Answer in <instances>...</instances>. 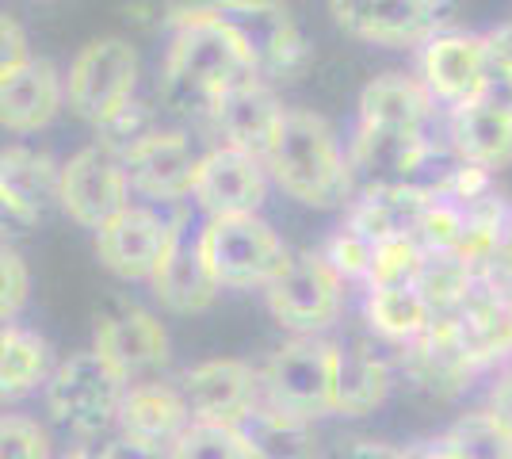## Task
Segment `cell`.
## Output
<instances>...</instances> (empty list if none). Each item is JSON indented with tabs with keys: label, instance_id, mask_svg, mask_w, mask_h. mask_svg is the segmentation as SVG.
Masks as SVG:
<instances>
[{
	"label": "cell",
	"instance_id": "cell-7",
	"mask_svg": "<svg viewBox=\"0 0 512 459\" xmlns=\"http://www.w3.org/2000/svg\"><path fill=\"white\" fill-rule=\"evenodd\" d=\"M184 203H127L96 230V257L115 280L150 284L184 222Z\"/></svg>",
	"mask_w": 512,
	"mask_h": 459
},
{
	"label": "cell",
	"instance_id": "cell-8",
	"mask_svg": "<svg viewBox=\"0 0 512 459\" xmlns=\"http://www.w3.org/2000/svg\"><path fill=\"white\" fill-rule=\"evenodd\" d=\"M344 280L321 249L291 253L287 268L264 287V306L287 333H325L344 310Z\"/></svg>",
	"mask_w": 512,
	"mask_h": 459
},
{
	"label": "cell",
	"instance_id": "cell-28",
	"mask_svg": "<svg viewBox=\"0 0 512 459\" xmlns=\"http://www.w3.org/2000/svg\"><path fill=\"white\" fill-rule=\"evenodd\" d=\"M54 372L50 345L35 329L4 322L0 333V394L4 402H20L31 391L46 387V379Z\"/></svg>",
	"mask_w": 512,
	"mask_h": 459
},
{
	"label": "cell",
	"instance_id": "cell-18",
	"mask_svg": "<svg viewBox=\"0 0 512 459\" xmlns=\"http://www.w3.org/2000/svg\"><path fill=\"white\" fill-rule=\"evenodd\" d=\"M180 391L195 417H218L241 425L264 402V379L260 368L237 356H214L180 372Z\"/></svg>",
	"mask_w": 512,
	"mask_h": 459
},
{
	"label": "cell",
	"instance_id": "cell-4",
	"mask_svg": "<svg viewBox=\"0 0 512 459\" xmlns=\"http://www.w3.org/2000/svg\"><path fill=\"white\" fill-rule=\"evenodd\" d=\"M195 238L222 291H264L295 253L260 215L207 219Z\"/></svg>",
	"mask_w": 512,
	"mask_h": 459
},
{
	"label": "cell",
	"instance_id": "cell-29",
	"mask_svg": "<svg viewBox=\"0 0 512 459\" xmlns=\"http://www.w3.org/2000/svg\"><path fill=\"white\" fill-rule=\"evenodd\" d=\"M249 429V437L256 444V456H268V459H310L318 456L321 440L318 429L310 417H299L283 406H272L268 398L256 406L253 414L241 421Z\"/></svg>",
	"mask_w": 512,
	"mask_h": 459
},
{
	"label": "cell",
	"instance_id": "cell-40",
	"mask_svg": "<svg viewBox=\"0 0 512 459\" xmlns=\"http://www.w3.org/2000/svg\"><path fill=\"white\" fill-rule=\"evenodd\" d=\"M486 46H490V69H512V23L486 31Z\"/></svg>",
	"mask_w": 512,
	"mask_h": 459
},
{
	"label": "cell",
	"instance_id": "cell-30",
	"mask_svg": "<svg viewBox=\"0 0 512 459\" xmlns=\"http://www.w3.org/2000/svg\"><path fill=\"white\" fill-rule=\"evenodd\" d=\"M421 456H448V459H512V433L493 417L490 406L467 410L451 421L436 440H428Z\"/></svg>",
	"mask_w": 512,
	"mask_h": 459
},
{
	"label": "cell",
	"instance_id": "cell-42",
	"mask_svg": "<svg viewBox=\"0 0 512 459\" xmlns=\"http://www.w3.org/2000/svg\"><path fill=\"white\" fill-rule=\"evenodd\" d=\"M341 452L344 456H409V448H386V440H371V437L344 440Z\"/></svg>",
	"mask_w": 512,
	"mask_h": 459
},
{
	"label": "cell",
	"instance_id": "cell-2",
	"mask_svg": "<svg viewBox=\"0 0 512 459\" xmlns=\"http://www.w3.org/2000/svg\"><path fill=\"white\" fill-rule=\"evenodd\" d=\"M245 77H260L241 46L234 27L214 12L188 16L169 27L165 66H161V96L165 104L184 115L207 119L211 104Z\"/></svg>",
	"mask_w": 512,
	"mask_h": 459
},
{
	"label": "cell",
	"instance_id": "cell-20",
	"mask_svg": "<svg viewBox=\"0 0 512 459\" xmlns=\"http://www.w3.org/2000/svg\"><path fill=\"white\" fill-rule=\"evenodd\" d=\"M62 108H69L65 77L46 58H31L23 69L0 77V123H4V131L39 134L62 115Z\"/></svg>",
	"mask_w": 512,
	"mask_h": 459
},
{
	"label": "cell",
	"instance_id": "cell-5",
	"mask_svg": "<svg viewBox=\"0 0 512 459\" xmlns=\"http://www.w3.org/2000/svg\"><path fill=\"white\" fill-rule=\"evenodd\" d=\"M264 398L291 414L321 421L337 414V341L325 333H291L260 364Z\"/></svg>",
	"mask_w": 512,
	"mask_h": 459
},
{
	"label": "cell",
	"instance_id": "cell-26",
	"mask_svg": "<svg viewBox=\"0 0 512 459\" xmlns=\"http://www.w3.org/2000/svg\"><path fill=\"white\" fill-rule=\"evenodd\" d=\"M444 108L421 73H383L367 81L360 92V123H383V127H409V131H432L436 111Z\"/></svg>",
	"mask_w": 512,
	"mask_h": 459
},
{
	"label": "cell",
	"instance_id": "cell-24",
	"mask_svg": "<svg viewBox=\"0 0 512 459\" xmlns=\"http://www.w3.org/2000/svg\"><path fill=\"white\" fill-rule=\"evenodd\" d=\"M398 387L394 360L363 341H337V417H371Z\"/></svg>",
	"mask_w": 512,
	"mask_h": 459
},
{
	"label": "cell",
	"instance_id": "cell-31",
	"mask_svg": "<svg viewBox=\"0 0 512 459\" xmlns=\"http://www.w3.org/2000/svg\"><path fill=\"white\" fill-rule=\"evenodd\" d=\"M176 459H260L245 425L218 421V417H192L180 440L172 444Z\"/></svg>",
	"mask_w": 512,
	"mask_h": 459
},
{
	"label": "cell",
	"instance_id": "cell-37",
	"mask_svg": "<svg viewBox=\"0 0 512 459\" xmlns=\"http://www.w3.org/2000/svg\"><path fill=\"white\" fill-rule=\"evenodd\" d=\"M31 62V46H27V35L16 16H4L0 20V77L16 73Z\"/></svg>",
	"mask_w": 512,
	"mask_h": 459
},
{
	"label": "cell",
	"instance_id": "cell-38",
	"mask_svg": "<svg viewBox=\"0 0 512 459\" xmlns=\"http://www.w3.org/2000/svg\"><path fill=\"white\" fill-rule=\"evenodd\" d=\"M142 8L157 16L161 27H176L180 20H188V16H203V12H214L218 8V0H142Z\"/></svg>",
	"mask_w": 512,
	"mask_h": 459
},
{
	"label": "cell",
	"instance_id": "cell-19",
	"mask_svg": "<svg viewBox=\"0 0 512 459\" xmlns=\"http://www.w3.org/2000/svg\"><path fill=\"white\" fill-rule=\"evenodd\" d=\"M192 406L180 391V383H165V375L127 383L119 402V425L115 433L146 444L153 456H172V444L192 421Z\"/></svg>",
	"mask_w": 512,
	"mask_h": 459
},
{
	"label": "cell",
	"instance_id": "cell-27",
	"mask_svg": "<svg viewBox=\"0 0 512 459\" xmlns=\"http://www.w3.org/2000/svg\"><path fill=\"white\" fill-rule=\"evenodd\" d=\"M363 318L371 333L390 345L402 349L409 341L425 337L432 322H436V306L428 303V295L417 284H386V287H367L363 299Z\"/></svg>",
	"mask_w": 512,
	"mask_h": 459
},
{
	"label": "cell",
	"instance_id": "cell-15",
	"mask_svg": "<svg viewBox=\"0 0 512 459\" xmlns=\"http://www.w3.org/2000/svg\"><path fill=\"white\" fill-rule=\"evenodd\" d=\"M199 157L203 153H195L188 134L165 131V127H153L150 134H142L134 146L123 150L134 196L150 199V203H184V199H192Z\"/></svg>",
	"mask_w": 512,
	"mask_h": 459
},
{
	"label": "cell",
	"instance_id": "cell-14",
	"mask_svg": "<svg viewBox=\"0 0 512 459\" xmlns=\"http://www.w3.org/2000/svg\"><path fill=\"white\" fill-rule=\"evenodd\" d=\"M436 326L474 372L512 364V306L490 287L478 284L459 306L436 314Z\"/></svg>",
	"mask_w": 512,
	"mask_h": 459
},
{
	"label": "cell",
	"instance_id": "cell-32",
	"mask_svg": "<svg viewBox=\"0 0 512 459\" xmlns=\"http://www.w3.org/2000/svg\"><path fill=\"white\" fill-rule=\"evenodd\" d=\"M417 287L428 295V303L436 306V314H444V310L463 303L478 287V268L455 249H428Z\"/></svg>",
	"mask_w": 512,
	"mask_h": 459
},
{
	"label": "cell",
	"instance_id": "cell-3",
	"mask_svg": "<svg viewBox=\"0 0 512 459\" xmlns=\"http://www.w3.org/2000/svg\"><path fill=\"white\" fill-rule=\"evenodd\" d=\"M123 391H127V379L115 372L100 352L88 349L54 364L43 387V406L46 417L69 437L96 444L119 425Z\"/></svg>",
	"mask_w": 512,
	"mask_h": 459
},
{
	"label": "cell",
	"instance_id": "cell-33",
	"mask_svg": "<svg viewBox=\"0 0 512 459\" xmlns=\"http://www.w3.org/2000/svg\"><path fill=\"white\" fill-rule=\"evenodd\" d=\"M428 249L413 234H394L375 245V264L363 287H386V284H417L421 264H425Z\"/></svg>",
	"mask_w": 512,
	"mask_h": 459
},
{
	"label": "cell",
	"instance_id": "cell-12",
	"mask_svg": "<svg viewBox=\"0 0 512 459\" xmlns=\"http://www.w3.org/2000/svg\"><path fill=\"white\" fill-rule=\"evenodd\" d=\"M444 0H329V16L363 43L406 50L444 31Z\"/></svg>",
	"mask_w": 512,
	"mask_h": 459
},
{
	"label": "cell",
	"instance_id": "cell-41",
	"mask_svg": "<svg viewBox=\"0 0 512 459\" xmlns=\"http://www.w3.org/2000/svg\"><path fill=\"white\" fill-rule=\"evenodd\" d=\"M478 100H493L501 108L512 111V69H490V81H486V92Z\"/></svg>",
	"mask_w": 512,
	"mask_h": 459
},
{
	"label": "cell",
	"instance_id": "cell-25",
	"mask_svg": "<svg viewBox=\"0 0 512 459\" xmlns=\"http://www.w3.org/2000/svg\"><path fill=\"white\" fill-rule=\"evenodd\" d=\"M448 142L463 161L501 173L512 165V111L493 100L448 108Z\"/></svg>",
	"mask_w": 512,
	"mask_h": 459
},
{
	"label": "cell",
	"instance_id": "cell-35",
	"mask_svg": "<svg viewBox=\"0 0 512 459\" xmlns=\"http://www.w3.org/2000/svg\"><path fill=\"white\" fill-rule=\"evenodd\" d=\"M54 440L46 433V425H39L35 417L27 414H4L0 421V452L4 459H46L54 448Z\"/></svg>",
	"mask_w": 512,
	"mask_h": 459
},
{
	"label": "cell",
	"instance_id": "cell-34",
	"mask_svg": "<svg viewBox=\"0 0 512 459\" xmlns=\"http://www.w3.org/2000/svg\"><path fill=\"white\" fill-rule=\"evenodd\" d=\"M375 245H379V241H371L367 234H360V230H352V226L341 222V226L325 238L321 253H325V261L333 264L348 284H367L371 264H375Z\"/></svg>",
	"mask_w": 512,
	"mask_h": 459
},
{
	"label": "cell",
	"instance_id": "cell-9",
	"mask_svg": "<svg viewBox=\"0 0 512 459\" xmlns=\"http://www.w3.org/2000/svg\"><path fill=\"white\" fill-rule=\"evenodd\" d=\"M214 16L234 27L264 81H295L310 66V46L283 0H218Z\"/></svg>",
	"mask_w": 512,
	"mask_h": 459
},
{
	"label": "cell",
	"instance_id": "cell-10",
	"mask_svg": "<svg viewBox=\"0 0 512 459\" xmlns=\"http://www.w3.org/2000/svg\"><path fill=\"white\" fill-rule=\"evenodd\" d=\"M134 188H130V173L123 153L111 142L96 138L69 153L62 161V184H58V207H62L69 222L85 226V230H100L111 215H119L130 203Z\"/></svg>",
	"mask_w": 512,
	"mask_h": 459
},
{
	"label": "cell",
	"instance_id": "cell-6",
	"mask_svg": "<svg viewBox=\"0 0 512 459\" xmlns=\"http://www.w3.org/2000/svg\"><path fill=\"white\" fill-rule=\"evenodd\" d=\"M138 77H142V58L127 39L119 35L92 39L77 50V58L69 62V73H65L69 111L100 131L134 100Z\"/></svg>",
	"mask_w": 512,
	"mask_h": 459
},
{
	"label": "cell",
	"instance_id": "cell-39",
	"mask_svg": "<svg viewBox=\"0 0 512 459\" xmlns=\"http://www.w3.org/2000/svg\"><path fill=\"white\" fill-rule=\"evenodd\" d=\"M486 406L493 410V417L512 433V364H505L497 379L490 383V394H486Z\"/></svg>",
	"mask_w": 512,
	"mask_h": 459
},
{
	"label": "cell",
	"instance_id": "cell-43",
	"mask_svg": "<svg viewBox=\"0 0 512 459\" xmlns=\"http://www.w3.org/2000/svg\"><path fill=\"white\" fill-rule=\"evenodd\" d=\"M444 4H448V0H444Z\"/></svg>",
	"mask_w": 512,
	"mask_h": 459
},
{
	"label": "cell",
	"instance_id": "cell-13",
	"mask_svg": "<svg viewBox=\"0 0 512 459\" xmlns=\"http://www.w3.org/2000/svg\"><path fill=\"white\" fill-rule=\"evenodd\" d=\"M92 349L127 383H142V379L165 375L172 360V337L157 314L142 306H119L115 314H104L96 322Z\"/></svg>",
	"mask_w": 512,
	"mask_h": 459
},
{
	"label": "cell",
	"instance_id": "cell-16",
	"mask_svg": "<svg viewBox=\"0 0 512 459\" xmlns=\"http://www.w3.org/2000/svg\"><path fill=\"white\" fill-rule=\"evenodd\" d=\"M425 85L432 96L448 108L470 104L486 92L490 81V46L486 35H470V31H436L425 46H421V69Z\"/></svg>",
	"mask_w": 512,
	"mask_h": 459
},
{
	"label": "cell",
	"instance_id": "cell-23",
	"mask_svg": "<svg viewBox=\"0 0 512 459\" xmlns=\"http://www.w3.org/2000/svg\"><path fill=\"white\" fill-rule=\"evenodd\" d=\"M394 372H398V383H409L417 394H428V398H440L448 402L455 394H463L474 379V368L459 356V349L448 341V333L432 322L425 337L409 341L402 349H394Z\"/></svg>",
	"mask_w": 512,
	"mask_h": 459
},
{
	"label": "cell",
	"instance_id": "cell-17",
	"mask_svg": "<svg viewBox=\"0 0 512 459\" xmlns=\"http://www.w3.org/2000/svg\"><path fill=\"white\" fill-rule=\"evenodd\" d=\"M283 115H287V108L279 104L276 85L264 77H245L214 100L207 111V123H211L218 142L249 150L256 157H268L279 127H283Z\"/></svg>",
	"mask_w": 512,
	"mask_h": 459
},
{
	"label": "cell",
	"instance_id": "cell-21",
	"mask_svg": "<svg viewBox=\"0 0 512 459\" xmlns=\"http://www.w3.org/2000/svg\"><path fill=\"white\" fill-rule=\"evenodd\" d=\"M150 291L169 314H203L222 295L211 264H207L203 249H199V238H192V230H188V219L180 222L165 261L157 264Z\"/></svg>",
	"mask_w": 512,
	"mask_h": 459
},
{
	"label": "cell",
	"instance_id": "cell-1",
	"mask_svg": "<svg viewBox=\"0 0 512 459\" xmlns=\"http://www.w3.org/2000/svg\"><path fill=\"white\" fill-rule=\"evenodd\" d=\"M264 165L279 192L310 211H344L360 192L356 165L341 150L337 131L310 108H287Z\"/></svg>",
	"mask_w": 512,
	"mask_h": 459
},
{
	"label": "cell",
	"instance_id": "cell-36",
	"mask_svg": "<svg viewBox=\"0 0 512 459\" xmlns=\"http://www.w3.org/2000/svg\"><path fill=\"white\" fill-rule=\"evenodd\" d=\"M31 299V272L27 261L12 245L0 249V318L4 322H16L23 314V306Z\"/></svg>",
	"mask_w": 512,
	"mask_h": 459
},
{
	"label": "cell",
	"instance_id": "cell-22",
	"mask_svg": "<svg viewBox=\"0 0 512 459\" xmlns=\"http://www.w3.org/2000/svg\"><path fill=\"white\" fill-rule=\"evenodd\" d=\"M62 165L43 150L31 146H8L0 157V203L4 222L35 226L50 203H58Z\"/></svg>",
	"mask_w": 512,
	"mask_h": 459
},
{
	"label": "cell",
	"instance_id": "cell-11",
	"mask_svg": "<svg viewBox=\"0 0 512 459\" xmlns=\"http://www.w3.org/2000/svg\"><path fill=\"white\" fill-rule=\"evenodd\" d=\"M268 184H272V173H268L264 157L214 142L211 150L199 157L192 203L195 211H203V219L260 215V207L268 199Z\"/></svg>",
	"mask_w": 512,
	"mask_h": 459
}]
</instances>
